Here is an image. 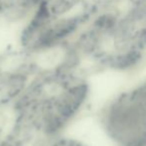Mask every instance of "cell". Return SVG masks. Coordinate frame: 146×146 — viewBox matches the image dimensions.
<instances>
[{"label":"cell","instance_id":"1","mask_svg":"<svg viewBox=\"0 0 146 146\" xmlns=\"http://www.w3.org/2000/svg\"><path fill=\"white\" fill-rule=\"evenodd\" d=\"M112 134L122 146H146V76L113 106Z\"/></svg>","mask_w":146,"mask_h":146}]
</instances>
